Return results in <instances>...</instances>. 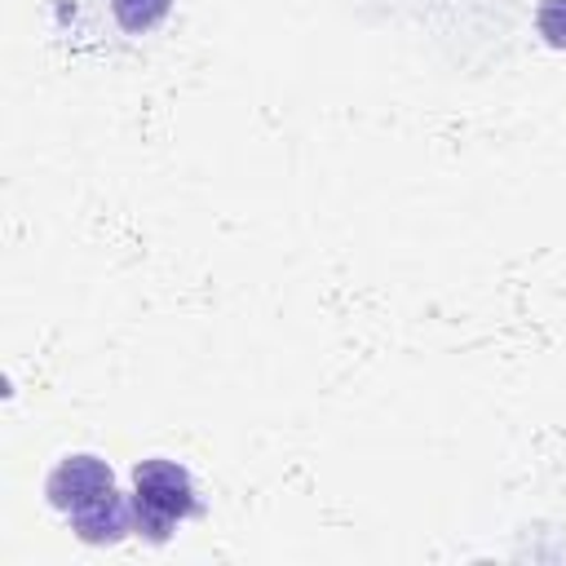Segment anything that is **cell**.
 Listing matches in <instances>:
<instances>
[{
    "instance_id": "6da1fadb",
    "label": "cell",
    "mask_w": 566,
    "mask_h": 566,
    "mask_svg": "<svg viewBox=\"0 0 566 566\" xmlns=\"http://www.w3.org/2000/svg\"><path fill=\"white\" fill-rule=\"evenodd\" d=\"M133 513H137V535L150 544H164L177 522L199 513V491L186 464L168 455H150L133 469Z\"/></svg>"
},
{
    "instance_id": "7a4b0ae2",
    "label": "cell",
    "mask_w": 566,
    "mask_h": 566,
    "mask_svg": "<svg viewBox=\"0 0 566 566\" xmlns=\"http://www.w3.org/2000/svg\"><path fill=\"white\" fill-rule=\"evenodd\" d=\"M44 495H49V504H53L57 513L71 517V513H84V509L111 500V495H115V473H111V464H106L102 455H93V451L62 455V460L53 464V473L44 478Z\"/></svg>"
},
{
    "instance_id": "3957f363",
    "label": "cell",
    "mask_w": 566,
    "mask_h": 566,
    "mask_svg": "<svg viewBox=\"0 0 566 566\" xmlns=\"http://www.w3.org/2000/svg\"><path fill=\"white\" fill-rule=\"evenodd\" d=\"M71 531L84 539V544H119L124 535L137 531V513H133V495H111L84 513H71Z\"/></svg>"
},
{
    "instance_id": "277c9868",
    "label": "cell",
    "mask_w": 566,
    "mask_h": 566,
    "mask_svg": "<svg viewBox=\"0 0 566 566\" xmlns=\"http://www.w3.org/2000/svg\"><path fill=\"white\" fill-rule=\"evenodd\" d=\"M111 13L119 22V31L128 35H150L168 13H172V0H111Z\"/></svg>"
},
{
    "instance_id": "5b68a950",
    "label": "cell",
    "mask_w": 566,
    "mask_h": 566,
    "mask_svg": "<svg viewBox=\"0 0 566 566\" xmlns=\"http://www.w3.org/2000/svg\"><path fill=\"white\" fill-rule=\"evenodd\" d=\"M535 31L548 49H566V0H539L535 4Z\"/></svg>"
}]
</instances>
